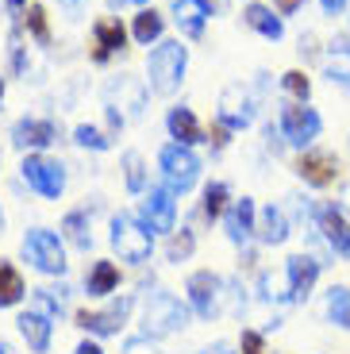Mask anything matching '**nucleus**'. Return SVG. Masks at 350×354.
I'll list each match as a JSON object with an SVG mask.
<instances>
[{"label": "nucleus", "instance_id": "nucleus-1", "mask_svg": "<svg viewBox=\"0 0 350 354\" xmlns=\"http://www.w3.org/2000/svg\"><path fill=\"white\" fill-rule=\"evenodd\" d=\"M189 70V46L181 39H162L154 50L147 54V85L158 97H174Z\"/></svg>", "mask_w": 350, "mask_h": 354}, {"label": "nucleus", "instance_id": "nucleus-2", "mask_svg": "<svg viewBox=\"0 0 350 354\" xmlns=\"http://www.w3.org/2000/svg\"><path fill=\"white\" fill-rule=\"evenodd\" d=\"M108 239H112L116 254H120L123 262H131V266L150 262V254H154V231L131 212H116L112 216V235H108Z\"/></svg>", "mask_w": 350, "mask_h": 354}, {"label": "nucleus", "instance_id": "nucleus-3", "mask_svg": "<svg viewBox=\"0 0 350 354\" xmlns=\"http://www.w3.org/2000/svg\"><path fill=\"white\" fill-rule=\"evenodd\" d=\"M277 127H281V139H285V147H293V151H308V147H315V139L324 135V115L315 112L312 104H297V100H285L277 112Z\"/></svg>", "mask_w": 350, "mask_h": 354}, {"label": "nucleus", "instance_id": "nucleus-4", "mask_svg": "<svg viewBox=\"0 0 350 354\" xmlns=\"http://www.w3.org/2000/svg\"><path fill=\"white\" fill-rule=\"evenodd\" d=\"M185 324H189V308L177 301L174 292L154 289L147 297V304H142V335H150V339L177 335Z\"/></svg>", "mask_w": 350, "mask_h": 354}, {"label": "nucleus", "instance_id": "nucleus-5", "mask_svg": "<svg viewBox=\"0 0 350 354\" xmlns=\"http://www.w3.org/2000/svg\"><path fill=\"white\" fill-rule=\"evenodd\" d=\"M312 227H315V235H320V243L331 250V258L350 262V216L342 212L339 201H315Z\"/></svg>", "mask_w": 350, "mask_h": 354}, {"label": "nucleus", "instance_id": "nucleus-6", "mask_svg": "<svg viewBox=\"0 0 350 354\" xmlns=\"http://www.w3.org/2000/svg\"><path fill=\"white\" fill-rule=\"evenodd\" d=\"M158 166H162V177L174 193H189L201 181V154L193 147H181V142H166L158 151Z\"/></svg>", "mask_w": 350, "mask_h": 354}, {"label": "nucleus", "instance_id": "nucleus-7", "mask_svg": "<svg viewBox=\"0 0 350 354\" xmlns=\"http://www.w3.org/2000/svg\"><path fill=\"white\" fill-rule=\"evenodd\" d=\"M293 174L308 189H331V185H339V177H342V158L335 151H327V147H308V151L297 154Z\"/></svg>", "mask_w": 350, "mask_h": 354}, {"label": "nucleus", "instance_id": "nucleus-8", "mask_svg": "<svg viewBox=\"0 0 350 354\" xmlns=\"http://www.w3.org/2000/svg\"><path fill=\"white\" fill-rule=\"evenodd\" d=\"M24 258L46 277L66 274V250H62V239L46 227H31L24 235Z\"/></svg>", "mask_w": 350, "mask_h": 354}, {"label": "nucleus", "instance_id": "nucleus-9", "mask_svg": "<svg viewBox=\"0 0 350 354\" xmlns=\"http://www.w3.org/2000/svg\"><path fill=\"white\" fill-rule=\"evenodd\" d=\"M19 174H24V181L31 189H35L43 201H58L62 193H66V166L54 158H46V154H24V162H19Z\"/></svg>", "mask_w": 350, "mask_h": 354}, {"label": "nucleus", "instance_id": "nucleus-10", "mask_svg": "<svg viewBox=\"0 0 350 354\" xmlns=\"http://www.w3.org/2000/svg\"><path fill=\"white\" fill-rule=\"evenodd\" d=\"M185 292H189V304H193L196 316L216 319L219 312H223L228 281H223L219 274H212V270H196V274H189V281H185Z\"/></svg>", "mask_w": 350, "mask_h": 354}, {"label": "nucleus", "instance_id": "nucleus-11", "mask_svg": "<svg viewBox=\"0 0 350 354\" xmlns=\"http://www.w3.org/2000/svg\"><path fill=\"white\" fill-rule=\"evenodd\" d=\"M135 308V297L131 292H123V297H116L108 308H81L77 312V328H85L89 335H97V339H108V335H120V328L127 324V316H131Z\"/></svg>", "mask_w": 350, "mask_h": 354}, {"label": "nucleus", "instance_id": "nucleus-12", "mask_svg": "<svg viewBox=\"0 0 350 354\" xmlns=\"http://www.w3.org/2000/svg\"><path fill=\"white\" fill-rule=\"evenodd\" d=\"M254 115H258V100H254V93L246 85H228L223 93H219V108H216V120L223 127H231V131H246V127L254 124Z\"/></svg>", "mask_w": 350, "mask_h": 354}, {"label": "nucleus", "instance_id": "nucleus-13", "mask_svg": "<svg viewBox=\"0 0 350 354\" xmlns=\"http://www.w3.org/2000/svg\"><path fill=\"white\" fill-rule=\"evenodd\" d=\"M139 220L150 231H177V193L169 185H150L142 193Z\"/></svg>", "mask_w": 350, "mask_h": 354}, {"label": "nucleus", "instance_id": "nucleus-14", "mask_svg": "<svg viewBox=\"0 0 350 354\" xmlns=\"http://www.w3.org/2000/svg\"><path fill=\"white\" fill-rule=\"evenodd\" d=\"M324 266L327 262H320V258L308 254V250H297V254L285 258V281H289V292H293V301H297V304H304L308 297L315 292Z\"/></svg>", "mask_w": 350, "mask_h": 354}, {"label": "nucleus", "instance_id": "nucleus-15", "mask_svg": "<svg viewBox=\"0 0 350 354\" xmlns=\"http://www.w3.org/2000/svg\"><path fill=\"white\" fill-rule=\"evenodd\" d=\"M223 231L235 247H250V239H258V204H254V196L231 201V208L223 212Z\"/></svg>", "mask_w": 350, "mask_h": 354}, {"label": "nucleus", "instance_id": "nucleus-16", "mask_svg": "<svg viewBox=\"0 0 350 354\" xmlns=\"http://www.w3.org/2000/svg\"><path fill=\"white\" fill-rule=\"evenodd\" d=\"M12 142L19 151H46L58 142V124L46 120V115H24L12 124Z\"/></svg>", "mask_w": 350, "mask_h": 354}, {"label": "nucleus", "instance_id": "nucleus-17", "mask_svg": "<svg viewBox=\"0 0 350 354\" xmlns=\"http://www.w3.org/2000/svg\"><path fill=\"white\" fill-rule=\"evenodd\" d=\"M147 88L150 85H139L135 77H127V73H120V77L108 81V108H127V115L131 120H139L142 115V104H147Z\"/></svg>", "mask_w": 350, "mask_h": 354}, {"label": "nucleus", "instance_id": "nucleus-18", "mask_svg": "<svg viewBox=\"0 0 350 354\" xmlns=\"http://www.w3.org/2000/svg\"><path fill=\"white\" fill-rule=\"evenodd\" d=\"M243 24L250 31H258L262 39H270V43L285 39V16H277L273 4H262V0H246L243 4Z\"/></svg>", "mask_w": 350, "mask_h": 354}, {"label": "nucleus", "instance_id": "nucleus-19", "mask_svg": "<svg viewBox=\"0 0 350 354\" xmlns=\"http://www.w3.org/2000/svg\"><path fill=\"white\" fill-rule=\"evenodd\" d=\"M93 39H97V50H93V62L97 66H104L112 54L127 50V27H123L116 16L97 19V24H93Z\"/></svg>", "mask_w": 350, "mask_h": 354}, {"label": "nucleus", "instance_id": "nucleus-20", "mask_svg": "<svg viewBox=\"0 0 350 354\" xmlns=\"http://www.w3.org/2000/svg\"><path fill=\"white\" fill-rule=\"evenodd\" d=\"M16 331L24 335V343H27V351L31 354H46L50 351V335H54V319L50 316H43V312H19L16 316Z\"/></svg>", "mask_w": 350, "mask_h": 354}, {"label": "nucleus", "instance_id": "nucleus-21", "mask_svg": "<svg viewBox=\"0 0 350 354\" xmlns=\"http://www.w3.org/2000/svg\"><path fill=\"white\" fill-rule=\"evenodd\" d=\"M166 131L174 142H181V147H196V142H208V131H204L201 124H196V112L185 104H174L166 112Z\"/></svg>", "mask_w": 350, "mask_h": 354}, {"label": "nucleus", "instance_id": "nucleus-22", "mask_svg": "<svg viewBox=\"0 0 350 354\" xmlns=\"http://www.w3.org/2000/svg\"><path fill=\"white\" fill-rule=\"evenodd\" d=\"M289 235H293V223H289V212H285L281 204L258 208V243H262V247H281Z\"/></svg>", "mask_w": 350, "mask_h": 354}, {"label": "nucleus", "instance_id": "nucleus-23", "mask_svg": "<svg viewBox=\"0 0 350 354\" xmlns=\"http://www.w3.org/2000/svg\"><path fill=\"white\" fill-rule=\"evenodd\" d=\"M169 16H174L177 31H181L185 39H201L204 24L212 19V12L204 8L201 0H174V4H169Z\"/></svg>", "mask_w": 350, "mask_h": 354}, {"label": "nucleus", "instance_id": "nucleus-24", "mask_svg": "<svg viewBox=\"0 0 350 354\" xmlns=\"http://www.w3.org/2000/svg\"><path fill=\"white\" fill-rule=\"evenodd\" d=\"M324 319L339 331H350V285H327L324 292Z\"/></svg>", "mask_w": 350, "mask_h": 354}, {"label": "nucleus", "instance_id": "nucleus-25", "mask_svg": "<svg viewBox=\"0 0 350 354\" xmlns=\"http://www.w3.org/2000/svg\"><path fill=\"white\" fill-rule=\"evenodd\" d=\"M162 31H166V16L162 12H154V8H139V16H135V24H131V39L139 46H150V43H162Z\"/></svg>", "mask_w": 350, "mask_h": 354}, {"label": "nucleus", "instance_id": "nucleus-26", "mask_svg": "<svg viewBox=\"0 0 350 354\" xmlns=\"http://www.w3.org/2000/svg\"><path fill=\"white\" fill-rule=\"evenodd\" d=\"M120 289V270L112 262H93L85 274V292L89 297H108V292Z\"/></svg>", "mask_w": 350, "mask_h": 354}, {"label": "nucleus", "instance_id": "nucleus-27", "mask_svg": "<svg viewBox=\"0 0 350 354\" xmlns=\"http://www.w3.org/2000/svg\"><path fill=\"white\" fill-rule=\"evenodd\" d=\"M231 208V189H228V181H208L204 185V201H201V216L204 220H223V212Z\"/></svg>", "mask_w": 350, "mask_h": 354}, {"label": "nucleus", "instance_id": "nucleus-28", "mask_svg": "<svg viewBox=\"0 0 350 354\" xmlns=\"http://www.w3.org/2000/svg\"><path fill=\"white\" fill-rule=\"evenodd\" d=\"M24 297H27L24 274L12 262H0V308H16Z\"/></svg>", "mask_w": 350, "mask_h": 354}, {"label": "nucleus", "instance_id": "nucleus-29", "mask_svg": "<svg viewBox=\"0 0 350 354\" xmlns=\"http://www.w3.org/2000/svg\"><path fill=\"white\" fill-rule=\"evenodd\" d=\"M62 235H66L77 250H93V231H89V212L85 208L66 212V220H62Z\"/></svg>", "mask_w": 350, "mask_h": 354}, {"label": "nucleus", "instance_id": "nucleus-30", "mask_svg": "<svg viewBox=\"0 0 350 354\" xmlns=\"http://www.w3.org/2000/svg\"><path fill=\"white\" fill-rule=\"evenodd\" d=\"M281 93H285V100L312 104V77H308V70H285L281 73Z\"/></svg>", "mask_w": 350, "mask_h": 354}, {"label": "nucleus", "instance_id": "nucleus-31", "mask_svg": "<svg viewBox=\"0 0 350 354\" xmlns=\"http://www.w3.org/2000/svg\"><path fill=\"white\" fill-rule=\"evenodd\" d=\"M120 166H123V181H127V193H147V162H142V154L139 151H127L120 158Z\"/></svg>", "mask_w": 350, "mask_h": 354}, {"label": "nucleus", "instance_id": "nucleus-32", "mask_svg": "<svg viewBox=\"0 0 350 354\" xmlns=\"http://www.w3.org/2000/svg\"><path fill=\"white\" fill-rule=\"evenodd\" d=\"M320 70H324V77L331 81L335 88H342L350 97V54H324Z\"/></svg>", "mask_w": 350, "mask_h": 354}, {"label": "nucleus", "instance_id": "nucleus-33", "mask_svg": "<svg viewBox=\"0 0 350 354\" xmlns=\"http://www.w3.org/2000/svg\"><path fill=\"white\" fill-rule=\"evenodd\" d=\"M258 297H262L266 304H285L293 301V292H289V281L277 274H270V270H262L258 274Z\"/></svg>", "mask_w": 350, "mask_h": 354}, {"label": "nucleus", "instance_id": "nucleus-34", "mask_svg": "<svg viewBox=\"0 0 350 354\" xmlns=\"http://www.w3.org/2000/svg\"><path fill=\"white\" fill-rule=\"evenodd\" d=\"M24 31L35 39L39 46H50V24H46V8H43V4H27V12H24Z\"/></svg>", "mask_w": 350, "mask_h": 354}, {"label": "nucleus", "instance_id": "nucleus-35", "mask_svg": "<svg viewBox=\"0 0 350 354\" xmlns=\"http://www.w3.org/2000/svg\"><path fill=\"white\" fill-rule=\"evenodd\" d=\"M193 250H196V235L189 227H181V231H169V243H166V258L174 266H181V262H189L193 258Z\"/></svg>", "mask_w": 350, "mask_h": 354}, {"label": "nucleus", "instance_id": "nucleus-36", "mask_svg": "<svg viewBox=\"0 0 350 354\" xmlns=\"http://www.w3.org/2000/svg\"><path fill=\"white\" fill-rule=\"evenodd\" d=\"M66 285H58V289H35V312H43V316H50V319H58L62 312H66Z\"/></svg>", "mask_w": 350, "mask_h": 354}, {"label": "nucleus", "instance_id": "nucleus-37", "mask_svg": "<svg viewBox=\"0 0 350 354\" xmlns=\"http://www.w3.org/2000/svg\"><path fill=\"white\" fill-rule=\"evenodd\" d=\"M8 58H12V73H16V77H27L31 62H27V46H24V24H12V35H8Z\"/></svg>", "mask_w": 350, "mask_h": 354}, {"label": "nucleus", "instance_id": "nucleus-38", "mask_svg": "<svg viewBox=\"0 0 350 354\" xmlns=\"http://www.w3.org/2000/svg\"><path fill=\"white\" fill-rule=\"evenodd\" d=\"M73 142H77L81 151H108L112 147V135L93 127V124H77L73 127Z\"/></svg>", "mask_w": 350, "mask_h": 354}, {"label": "nucleus", "instance_id": "nucleus-39", "mask_svg": "<svg viewBox=\"0 0 350 354\" xmlns=\"http://www.w3.org/2000/svg\"><path fill=\"white\" fill-rule=\"evenodd\" d=\"M239 351L243 354H266V335L254 331V328H246L243 335H239Z\"/></svg>", "mask_w": 350, "mask_h": 354}, {"label": "nucleus", "instance_id": "nucleus-40", "mask_svg": "<svg viewBox=\"0 0 350 354\" xmlns=\"http://www.w3.org/2000/svg\"><path fill=\"white\" fill-rule=\"evenodd\" d=\"M231 135H235L231 127H223L219 120H212V127H208V142H212V151H216V154H219V151H228Z\"/></svg>", "mask_w": 350, "mask_h": 354}, {"label": "nucleus", "instance_id": "nucleus-41", "mask_svg": "<svg viewBox=\"0 0 350 354\" xmlns=\"http://www.w3.org/2000/svg\"><path fill=\"white\" fill-rule=\"evenodd\" d=\"M123 354H162V351H158V343L150 335H131L123 343Z\"/></svg>", "mask_w": 350, "mask_h": 354}, {"label": "nucleus", "instance_id": "nucleus-42", "mask_svg": "<svg viewBox=\"0 0 350 354\" xmlns=\"http://www.w3.org/2000/svg\"><path fill=\"white\" fill-rule=\"evenodd\" d=\"M297 54L304 58V62H312V58H320V46H315V35H312V31H304V35H300V43H297Z\"/></svg>", "mask_w": 350, "mask_h": 354}, {"label": "nucleus", "instance_id": "nucleus-43", "mask_svg": "<svg viewBox=\"0 0 350 354\" xmlns=\"http://www.w3.org/2000/svg\"><path fill=\"white\" fill-rule=\"evenodd\" d=\"M327 54H350V31H339V35L327 39Z\"/></svg>", "mask_w": 350, "mask_h": 354}, {"label": "nucleus", "instance_id": "nucleus-44", "mask_svg": "<svg viewBox=\"0 0 350 354\" xmlns=\"http://www.w3.org/2000/svg\"><path fill=\"white\" fill-rule=\"evenodd\" d=\"M320 12L324 16H342V12H350V0H320Z\"/></svg>", "mask_w": 350, "mask_h": 354}, {"label": "nucleus", "instance_id": "nucleus-45", "mask_svg": "<svg viewBox=\"0 0 350 354\" xmlns=\"http://www.w3.org/2000/svg\"><path fill=\"white\" fill-rule=\"evenodd\" d=\"M300 8H304V0H273V12L277 16H297Z\"/></svg>", "mask_w": 350, "mask_h": 354}, {"label": "nucleus", "instance_id": "nucleus-46", "mask_svg": "<svg viewBox=\"0 0 350 354\" xmlns=\"http://www.w3.org/2000/svg\"><path fill=\"white\" fill-rule=\"evenodd\" d=\"M4 8H8L12 24H24V12H27V0H4Z\"/></svg>", "mask_w": 350, "mask_h": 354}, {"label": "nucleus", "instance_id": "nucleus-47", "mask_svg": "<svg viewBox=\"0 0 350 354\" xmlns=\"http://www.w3.org/2000/svg\"><path fill=\"white\" fill-rule=\"evenodd\" d=\"M62 8H66V19H81L85 16V0H62Z\"/></svg>", "mask_w": 350, "mask_h": 354}, {"label": "nucleus", "instance_id": "nucleus-48", "mask_svg": "<svg viewBox=\"0 0 350 354\" xmlns=\"http://www.w3.org/2000/svg\"><path fill=\"white\" fill-rule=\"evenodd\" d=\"M112 12H123V8H150V0H108Z\"/></svg>", "mask_w": 350, "mask_h": 354}, {"label": "nucleus", "instance_id": "nucleus-49", "mask_svg": "<svg viewBox=\"0 0 350 354\" xmlns=\"http://www.w3.org/2000/svg\"><path fill=\"white\" fill-rule=\"evenodd\" d=\"M201 354H235V346L231 343H212V346H204Z\"/></svg>", "mask_w": 350, "mask_h": 354}, {"label": "nucleus", "instance_id": "nucleus-50", "mask_svg": "<svg viewBox=\"0 0 350 354\" xmlns=\"http://www.w3.org/2000/svg\"><path fill=\"white\" fill-rule=\"evenodd\" d=\"M73 354H104V351H100L97 343H89V339H85V343H77V351H73Z\"/></svg>", "mask_w": 350, "mask_h": 354}, {"label": "nucleus", "instance_id": "nucleus-51", "mask_svg": "<svg viewBox=\"0 0 350 354\" xmlns=\"http://www.w3.org/2000/svg\"><path fill=\"white\" fill-rule=\"evenodd\" d=\"M201 4L212 12V16H219V12H223V0H201Z\"/></svg>", "mask_w": 350, "mask_h": 354}, {"label": "nucleus", "instance_id": "nucleus-52", "mask_svg": "<svg viewBox=\"0 0 350 354\" xmlns=\"http://www.w3.org/2000/svg\"><path fill=\"white\" fill-rule=\"evenodd\" d=\"M339 204H342V212L350 216V181H347V185H342V201H339Z\"/></svg>", "mask_w": 350, "mask_h": 354}, {"label": "nucleus", "instance_id": "nucleus-53", "mask_svg": "<svg viewBox=\"0 0 350 354\" xmlns=\"http://www.w3.org/2000/svg\"><path fill=\"white\" fill-rule=\"evenodd\" d=\"M0 104H4V77H0Z\"/></svg>", "mask_w": 350, "mask_h": 354}, {"label": "nucleus", "instance_id": "nucleus-54", "mask_svg": "<svg viewBox=\"0 0 350 354\" xmlns=\"http://www.w3.org/2000/svg\"><path fill=\"white\" fill-rule=\"evenodd\" d=\"M0 231H4V212H0Z\"/></svg>", "mask_w": 350, "mask_h": 354}, {"label": "nucleus", "instance_id": "nucleus-55", "mask_svg": "<svg viewBox=\"0 0 350 354\" xmlns=\"http://www.w3.org/2000/svg\"><path fill=\"white\" fill-rule=\"evenodd\" d=\"M347 158H350V139H347Z\"/></svg>", "mask_w": 350, "mask_h": 354}, {"label": "nucleus", "instance_id": "nucleus-56", "mask_svg": "<svg viewBox=\"0 0 350 354\" xmlns=\"http://www.w3.org/2000/svg\"><path fill=\"white\" fill-rule=\"evenodd\" d=\"M347 24H350V12H347Z\"/></svg>", "mask_w": 350, "mask_h": 354}]
</instances>
